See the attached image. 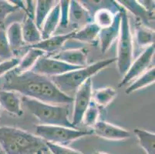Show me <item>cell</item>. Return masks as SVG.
I'll return each instance as SVG.
<instances>
[{
	"mask_svg": "<svg viewBox=\"0 0 155 154\" xmlns=\"http://www.w3.org/2000/svg\"><path fill=\"white\" fill-rule=\"evenodd\" d=\"M120 11L115 15L114 21L112 25H110L109 27L101 29L98 35V39L100 41V48L102 53H107L119 36L121 21Z\"/></svg>",
	"mask_w": 155,
	"mask_h": 154,
	"instance_id": "obj_11",
	"label": "cell"
},
{
	"mask_svg": "<svg viewBox=\"0 0 155 154\" xmlns=\"http://www.w3.org/2000/svg\"><path fill=\"white\" fill-rule=\"evenodd\" d=\"M114 62H116V59H103L79 70L70 71L60 76H53L50 79L62 93L73 97L72 96L75 95L77 90L88 79L92 78L93 76L108 67Z\"/></svg>",
	"mask_w": 155,
	"mask_h": 154,
	"instance_id": "obj_4",
	"label": "cell"
},
{
	"mask_svg": "<svg viewBox=\"0 0 155 154\" xmlns=\"http://www.w3.org/2000/svg\"><path fill=\"white\" fill-rule=\"evenodd\" d=\"M56 2L53 0H39L36 2L34 22L39 30H41L45 19Z\"/></svg>",
	"mask_w": 155,
	"mask_h": 154,
	"instance_id": "obj_22",
	"label": "cell"
},
{
	"mask_svg": "<svg viewBox=\"0 0 155 154\" xmlns=\"http://www.w3.org/2000/svg\"><path fill=\"white\" fill-rule=\"evenodd\" d=\"M135 35L137 45L140 47L146 46L147 48L154 44V31L150 28L145 26L143 24L140 23V25H137Z\"/></svg>",
	"mask_w": 155,
	"mask_h": 154,
	"instance_id": "obj_25",
	"label": "cell"
},
{
	"mask_svg": "<svg viewBox=\"0 0 155 154\" xmlns=\"http://www.w3.org/2000/svg\"><path fill=\"white\" fill-rule=\"evenodd\" d=\"M73 32H74V30L68 32V33L63 34V35L52 36L51 37L48 38L46 39H42L40 42L36 43V44L29 46L27 49L28 48H34V49H40L47 54L53 55L55 53H58L65 42L71 39Z\"/></svg>",
	"mask_w": 155,
	"mask_h": 154,
	"instance_id": "obj_12",
	"label": "cell"
},
{
	"mask_svg": "<svg viewBox=\"0 0 155 154\" xmlns=\"http://www.w3.org/2000/svg\"><path fill=\"white\" fill-rule=\"evenodd\" d=\"M134 132L137 137L140 146L146 153L155 154V134L140 129H135Z\"/></svg>",
	"mask_w": 155,
	"mask_h": 154,
	"instance_id": "obj_24",
	"label": "cell"
},
{
	"mask_svg": "<svg viewBox=\"0 0 155 154\" xmlns=\"http://www.w3.org/2000/svg\"><path fill=\"white\" fill-rule=\"evenodd\" d=\"M60 2H57L54 7L51 9L42 25L41 30H40L42 39H46L53 36V33L56 32V29L60 25Z\"/></svg>",
	"mask_w": 155,
	"mask_h": 154,
	"instance_id": "obj_17",
	"label": "cell"
},
{
	"mask_svg": "<svg viewBox=\"0 0 155 154\" xmlns=\"http://www.w3.org/2000/svg\"><path fill=\"white\" fill-rule=\"evenodd\" d=\"M22 37L25 43L30 44V46L39 42L42 40L41 32L38 29L34 20L26 16L22 25Z\"/></svg>",
	"mask_w": 155,
	"mask_h": 154,
	"instance_id": "obj_21",
	"label": "cell"
},
{
	"mask_svg": "<svg viewBox=\"0 0 155 154\" xmlns=\"http://www.w3.org/2000/svg\"><path fill=\"white\" fill-rule=\"evenodd\" d=\"M22 101L28 111L36 117L42 125L75 128L69 119V105H53L25 97Z\"/></svg>",
	"mask_w": 155,
	"mask_h": 154,
	"instance_id": "obj_3",
	"label": "cell"
},
{
	"mask_svg": "<svg viewBox=\"0 0 155 154\" xmlns=\"http://www.w3.org/2000/svg\"><path fill=\"white\" fill-rule=\"evenodd\" d=\"M93 154H109L107 152H101V151H94V153Z\"/></svg>",
	"mask_w": 155,
	"mask_h": 154,
	"instance_id": "obj_34",
	"label": "cell"
},
{
	"mask_svg": "<svg viewBox=\"0 0 155 154\" xmlns=\"http://www.w3.org/2000/svg\"><path fill=\"white\" fill-rule=\"evenodd\" d=\"M154 44L148 46L137 58L136 60L131 63L127 73L124 75L120 83L118 84L119 88L125 87L126 85L136 80L147 70L152 61V58L154 55Z\"/></svg>",
	"mask_w": 155,
	"mask_h": 154,
	"instance_id": "obj_9",
	"label": "cell"
},
{
	"mask_svg": "<svg viewBox=\"0 0 155 154\" xmlns=\"http://www.w3.org/2000/svg\"><path fill=\"white\" fill-rule=\"evenodd\" d=\"M121 7H123L125 10H129L133 13L137 19L141 21V24L147 25L149 21L154 19V13L149 12L139 2V1L135 0H120L117 1Z\"/></svg>",
	"mask_w": 155,
	"mask_h": 154,
	"instance_id": "obj_16",
	"label": "cell"
},
{
	"mask_svg": "<svg viewBox=\"0 0 155 154\" xmlns=\"http://www.w3.org/2000/svg\"><path fill=\"white\" fill-rule=\"evenodd\" d=\"M19 63V59L12 58L0 63V77L4 76L7 73L14 70L18 66Z\"/></svg>",
	"mask_w": 155,
	"mask_h": 154,
	"instance_id": "obj_32",
	"label": "cell"
},
{
	"mask_svg": "<svg viewBox=\"0 0 155 154\" xmlns=\"http://www.w3.org/2000/svg\"><path fill=\"white\" fill-rule=\"evenodd\" d=\"M60 5V26L65 28L69 25V9H70V1L62 0L59 1Z\"/></svg>",
	"mask_w": 155,
	"mask_h": 154,
	"instance_id": "obj_31",
	"label": "cell"
},
{
	"mask_svg": "<svg viewBox=\"0 0 155 154\" xmlns=\"http://www.w3.org/2000/svg\"><path fill=\"white\" fill-rule=\"evenodd\" d=\"M0 154H4V153H3V152H2V150L0 151Z\"/></svg>",
	"mask_w": 155,
	"mask_h": 154,
	"instance_id": "obj_36",
	"label": "cell"
},
{
	"mask_svg": "<svg viewBox=\"0 0 155 154\" xmlns=\"http://www.w3.org/2000/svg\"><path fill=\"white\" fill-rule=\"evenodd\" d=\"M46 53L40 49L34 48H28L27 53L24 55L23 57L19 59L18 66L14 69L18 73H22L25 72L30 71L32 68L34 66L38 59Z\"/></svg>",
	"mask_w": 155,
	"mask_h": 154,
	"instance_id": "obj_20",
	"label": "cell"
},
{
	"mask_svg": "<svg viewBox=\"0 0 155 154\" xmlns=\"http://www.w3.org/2000/svg\"><path fill=\"white\" fill-rule=\"evenodd\" d=\"M19 9L17 6L10 3V2L0 0V24L4 22L9 14L13 13Z\"/></svg>",
	"mask_w": 155,
	"mask_h": 154,
	"instance_id": "obj_29",
	"label": "cell"
},
{
	"mask_svg": "<svg viewBox=\"0 0 155 154\" xmlns=\"http://www.w3.org/2000/svg\"><path fill=\"white\" fill-rule=\"evenodd\" d=\"M0 146L4 154H46V142L17 127L0 126Z\"/></svg>",
	"mask_w": 155,
	"mask_h": 154,
	"instance_id": "obj_2",
	"label": "cell"
},
{
	"mask_svg": "<svg viewBox=\"0 0 155 154\" xmlns=\"http://www.w3.org/2000/svg\"><path fill=\"white\" fill-rule=\"evenodd\" d=\"M0 107L7 113L16 116H21L23 113L22 102L15 92L0 90Z\"/></svg>",
	"mask_w": 155,
	"mask_h": 154,
	"instance_id": "obj_15",
	"label": "cell"
},
{
	"mask_svg": "<svg viewBox=\"0 0 155 154\" xmlns=\"http://www.w3.org/2000/svg\"><path fill=\"white\" fill-rule=\"evenodd\" d=\"M2 90L53 105H69L73 102V97L62 93L51 79L31 70L18 73L12 70L7 73L3 76Z\"/></svg>",
	"mask_w": 155,
	"mask_h": 154,
	"instance_id": "obj_1",
	"label": "cell"
},
{
	"mask_svg": "<svg viewBox=\"0 0 155 154\" xmlns=\"http://www.w3.org/2000/svg\"><path fill=\"white\" fill-rule=\"evenodd\" d=\"M100 116L99 106L95 103V102L92 100L91 103L89 105L88 108L86 110L83 117L82 122L85 124L87 126L93 127L97 122Z\"/></svg>",
	"mask_w": 155,
	"mask_h": 154,
	"instance_id": "obj_27",
	"label": "cell"
},
{
	"mask_svg": "<svg viewBox=\"0 0 155 154\" xmlns=\"http://www.w3.org/2000/svg\"><path fill=\"white\" fill-rule=\"evenodd\" d=\"M93 22V17L87 8L79 1H70L69 9V24L75 28H79L80 25H84Z\"/></svg>",
	"mask_w": 155,
	"mask_h": 154,
	"instance_id": "obj_14",
	"label": "cell"
},
{
	"mask_svg": "<svg viewBox=\"0 0 155 154\" xmlns=\"http://www.w3.org/2000/svg\"><path fill=\"white\" fill-rule=\"evenodd\" d=\"M50 57L73 66L84 67L87 64V51L85 49L59 51Z\"/></svg>",
	"mask_w": 155,
	"mask_h": 154,
	"instance_id": "obj_13",
	"label": "cell"
},
{
	"mask_svg": "<svg viewBox=\"0 0 155 154\" xmlns=\"http://www.w3.org/2000/svg\"><path fill=\"white\" fill-rule=\"evenodd\" d=\"M13 53L9 44L5 30L0 29V59L7 60L13 58Z\"/></svg>",
	"mask_w": 155,
	"mask_h": 154,
	"instance_id": "obj_28",
	"label": "cell"
},
{
	"mask_svg": "<svg viewBox=\"0 0 155 154\" xmlns=\"http://www.w3.org/2000/svg\"><path fill=\"white\" fill-rule=\"evenodd\" d=\"M92 78H90L77 90L73 99V115L72 124L77 126L81 123L84 113L92 101Z\"/></svg>",
	"mask_w": 155,
	"mask_h": 154,
	"instance_id": "obj_8",
	"label": "cell"
},
{
	"mask_svg": "<svg viewBox=\"0 0 155 154\" xmlns=\"http://www.w3.org/2000/svg\"><path fill=\"white\" fill-rule=\"evenodd\" d=\"M92 130H83L76 128L60 126L39 125L36 126L35 135L46 142L66 146L73 141L93 134Z\"/></svg>",
	"mask_w": 155,
	"mask_h": 154,
	"instance_id": "obj_6",
	"label": "cell"
},
{
	"mask_svg": "<svg viewBox=\"0 0 155 154\" xmlns=\"http://www.w3.org/2000/svg\"><path fill=\"white\" fill-rule=\"evenodd\" d=\"M101 28L94 22L84 25L80 30H74L71 39H77L80 42L95 45L98 39Z\"/></svg>",
	"mask_w": 155,
	"mask_h": 154,
	"instance_id": "obj_18",
	"label": "cell"
},
{
	"mask_svg": "<svg viewBox=\"0 0 155 154\" xmlns=\"http://www.w3.org/2000/svg\"><path fill=\"white\" fill-rule=\"evenodd\" d=\"M120 12V29L118 36L117 55L116 62L119 73L124 76L133 61L134 46L127 12L122 7Z\"/></svg>",
	"mask_w": 155,
	"mask_h": 154,
	"instance_id": "obj_5",
	"label": "cell"
},
{
	"mask_svg": "<svg viewBox=\"0 0 155 154\" xmlns=\"http://www.w3.org/2000/svg\"><path fill=\"white\" fill-rule=\"evenodd\" d=\"M80 68H83V66L67 64L44 55L38 59L36 64L32 68L31 71L47 77H53L65 74L73 70H79Z\"/></svg>",
	"mask_w": 155,
	"mask_h": 154,
	"instance_id": "obj_7",
	"label": "cell"
},
{
	"mask_svg": "<svg viewBox=\"0 0 155 154\" xmlns=\"http://www.w3.org/2000/svg\"><path fill=\"white\" fill-rule=\"evenodd\" d=\"M0 119H1V107H0Z\"/></svg>",
	"mask_w": 155,
	"mask_h": 154,
	"instance_id": "obj_35",
	"label": "cell"
},
{
	"mask_svg": "<svg viewBox=\"0 0 155 154\" xmlns=\"http://www.w3.org/2000/svg\"><path fill=\"white\" fill-rule=\"evenodd\" d=\"M6 37L9 42L12 53L19 50L21 48L25 46L23 37H22V25L18 22H14L11 23L7 27L6 31Z\"/></svg>",
	"mask_w": 155,
	"mask_h": 154,
	"instance_id": "obj_19",
	"label": "cell"
},
{
	"mask_svg": "<svg viewBox=\"0 0 155 154\" xmlns=\"http://www.w3.org/2000/svg\"><path fill=\"white\" fill-rule=\"evenodd\" d=\"M155 81V68L151 67L148 70H147L144 73L137 78L129 87L127 88L126 94L130 95L135 91L148 87L150 85L154 83Z\"/></svg>",
	"mask_w": 155,
	"mask_h": 154,
	"instance_id": "obj_23",
	"label": "cell"
},
{
	"mask_svg": "<svg viewBox=\"0 0 155 154\" xmlns=\"http://www.w3.org/2000/svg\"><path fill=\"white\" fill-rule=\"evenodd\" d=\"M26 6L25 12L26 13V16L34 20L35 9H36V2L34 1H26Z\"/></svg>",
	"mask_w": 155,
	"mask_h": 154,
	"instance_id": "obj_33",
	"label": "cell"
},
{
	"mask_svg": "<svg viewBox=\"0 0 155 154\" xmlns=\"http://www.w3.org/2000/svg\"><path fill=\"white\" fill-rule=\"evenodd\" d=\"M92 131L97 136L108 140H123L130 137L128 130L106 121H98Z\"/></svg>",
	"mask_w": 155,
	"mask_h": 154,
	"instance_id": "obj_10",
	"label": "cell"
},
{
	"mask_svg": "<svg viewBox=\"0 0 155 154\" xmlns=\"http://www.w3.org/2000/svg\"><path fill=\"white\" fill-rule=\"evenodd\" d=\"M46 146L52 154H83L82 152L71 149L67 146L57 145L49 142H46Z\"/></svg>",
	"mask_w": 155,
	"mask_h": 154,
	"instance_id": "obj_30",
	"label": "cell"
},
{
	"mask_svg": "<svg viewBox=\"0 0 155 154\" xmlns=\"http://www.w3.org/2000/svg\"><path fill=\"white\" fill-rule=\"evenodd\" d=\"M117 93L112 87H105L99 89L95 92L94 95V101L98 106H107L111 102L117 97Z\"/></svg>",
	"mask_w": 155,
	"mask_h": 154,
	"instance_id": "obj_26",
	"label": "cell"
}]
</instances>
